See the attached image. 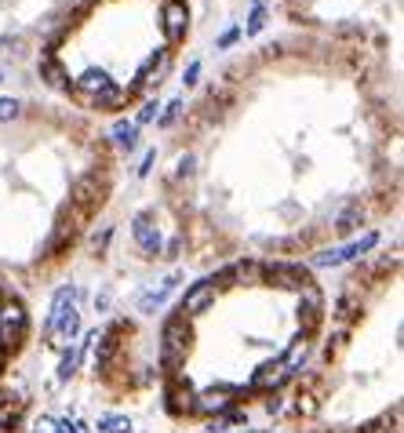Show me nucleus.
I'll return each mask as SVG.
<instances>
[{"mask_svg":"<svg viewBox=\"0 0 404 433\" xmlns=\"http://www.w3.org/2000/svg\"><path fill=\"white\" fill-rule=\"evenodd\" d=\"M190 338H193V331H190V324H186V317H171V321L164 324V350H161V364H164L168 371H175V368L182 364L186 350H190Z\"/></svg>","mask_w":404,"mask_h":433,"instance_id":"obj_1","label":"nucleus"},{"mask_svg":"<svg viewBox=\"0 0 404 433\" xmlns=\"http://www.w3.org/2000/svg\"><path fill=\"white\" fill-rule=\"evenodd\" d=\"M26 335V309L22 302H4L0 306V343L8 350H15Z\"/></svg>","mask_w":404,"mask_h":433,"instance_id":"obj_2","label":"nucleus"},{"mask_svg":"<svg viewBox=\"0 0 404 433\" xmlns=\"http://www.w3.org/2000/svg\"><path fill=\"white\" fill-rule=\"evenodd\" d=\"M376 244H379V237H376V233H364V237H361V240H354V244H343V247H331V252H321L314 262H317V266H339V262H346V259H357V255L371 252Z\"/></svg>","mask_w":404,"mask_h":433,"instance_id":"obj_3","label":"nucleus"},{"mask_svg":"<svg viewBox=\"0 0 404 433\" xmlns=\"http://www.w3.org/2000/svg\"><path fill=\"white\" fill-rule=\"evenodd\" d=\"M132 233H135V244L142 247L146 255H161L164 237H161V230H157V226H153V215H149V211H139V215H135Z\"/></svg>","mask_w":404,"mask_h":433,"instance_id":"obj_4","label":"nucleus"},{"mask_svg":"<svg viewBox=\"0 0 404 433\" xmlns=\"http://www.w3.org/2000/svg\"><path fill=\"white\" fill-rule=\"evenodd\" d=\"M186 29H190V8L182 0H168L164 4V37L171 44H179L186 37Z\"/></svg>","mask_w":404,"mask_h":433,"instance_id":"obj_5","label":"nucleus"},{"mask_svg":"<svg viewBox=\"0 0 404 433\" xmlns=\"http://www.w3.org/2000/svg\"><path fill=\"white\" fill-rule=\"evenodd\" d=\"M215 302V281H197L190 292L182 295V317H197V314H204V309Z\"/></svg>","mask_w":404,"mask_h":433,"instance_id":"obj_6","label":"nucleus"},{"mask_svg":"<svg viewBox=\"0 0 404 433\" xmlns=\"http://www.w3.org/2000/svg\"><path fill=\"white\" fill-rule=\"evenodd\" d=\"M262 273H266V281L281 284V288H292V292H302V288L314 284V281H309V273H306L302 266H266Z\"/></svg>","mask_w":404,"mask_h":433,"instance_id":"obj_7","label":"nucleus"},{"mask_svg":"<svg viewBox=\"0 0 404 433\" xmlns=\"http://www.w3.org/2000/svg\"><path fill=\"white\" fill-rule=\"evenodd\" d=\"M70 314H77V288H73V284H66V288H58V292H55V299H51V314H48V331H55Z\"/></svg>","mask_w":404,"mask_h":433,"instance_id":"obj_8","label":"nucleus"},{"mask_svg":"<svg viewBox=\"0 0 404 433\" xmlns=\"http://www.w3.org/2000/svg\"><path fill=\"white\" fill-rule=\"evenodd\" d=\"M299 321H302V335L306 331H314L321 324V292L309 284L302 288V302H299Z\"/></svg>","mask_w":404,"mask_h":433,"instance_id":"obj_9","label":"nucleus"},{"mask_svg":"<svg viewBox=\"0 0 404 433\" xmlns=\"http://www.w3.org/2000/svg\"><path fill=\"white\" fill-rule=\"evenodd\" d=\"M230 405H233L230 390H204L201 397H193V412H204V415H223Z\"/></svg>","mask_w":404,"mask_h":433,"instance_id":"obj_10","label":"nucleus"},{"mask_svg":"<svg viewBox=\"0 0 404 433\" xmlns=\"http://www.w3.org/2000/svg\"><path fill=\"white\" fill-rule=\"evenodd\" d=\"M168 408H171L175 415L193 412V390H190V383H186V379H175V383L168 386Z\"/></svg>","mask_w":404,"mask_h":433,"instance_id":"obj_11","label":"nucleus"},{"mask_svg":"<svg viewBox=\"0 0 404 433\" xmlns=\"http://www.w3.org/2000/svg\"><path fill=\"white\" fill-rule=\"evenodd\" d=\"M179 288V273H171L168 277V281L161 284V288H153V292H146L142 299H139V309H142V314H153V309H157V306H164L168 302V295Z\"/></svg>","mask_w":404,"mask_h":433,"instance_id":"obj_12","label":"nucleus"},{"mask_svg":"<svg viewBox=\"0 0 404 433\" xmlns=\"http://www.w3.org/2000/svg\"><path fill=\"white\" fill-rule=\"evenodd\" d=\"M288 379V371H285V364L281 360H266V364H259V371H255V386L259 390H270V386H281Z\"/></svg>","mask_w":404,"mask_h":433,"instance_id":"obj_13","label":"nucleus"},{"mask_svg":"<svg viewBox=\"0 0 404 433\" xmlns=\"http://www.w3.org/2000/svg\"><path fill=\"white\" fill-rule=\"evenodd\" d=\"M306 357H309V338H306V335H295L292 346H288V353L281 357V364H285V371L292 375V371H299V368L306 364Z\"/></svg>","mask_w":404,"mask_h":433,"instance_id":"obj_14","label":"nucleus"},{"mask_svg":"<svg viewBox=\"0 0 404 433\" xmlns=\"http://www.w3.org/2000/svg\"><path fill=\"white\" fill-rule=\"evenodd\" d=\"M77 84H80V91H87V95H102L106 87H113L110 77H106V70H84Z\"/></svg>","mask_w":404,"mask_h":433,"instance_id":"obj_15","label":"nucleus"},{"mask_svg":"<svg viewBox=\"0 0 404 433\" xmlns=\"http://www.w3.org/2000/svg\"><path fill=\"white\" fill-rule=\"evenodd\" d=\"M113 139L120 142V146H135V139H139V124H128V120H117L113 124Z\"/></svg>","mask_w":404,"mask_h":433,"instance_id":"obj_16","label":"nucleus"},{"mask_svg":"<svg viewBox=\"0 0 404 433\" xmlns=\"http://www.w3.org/2000/svg\"><path fill=\"white\" fill-rule=\"evenodd\" d=\"M80 357H84L80 350H70L66 357H62V364H58V379H62V383H70V379L77 375V364H80Z\"/></svg>","mask_w":404,"mask_h":433,"instance_id":"obj_17","label":"nucleus"},{"mask_svg":"<svg viewBox=\"0 0 404 433\" xmlns=\"http://www.w3.org/2000/svg\"><path fill=\"white\" fill-rule=\"evenodd\" d=\"M262 26H266V0H255L252 4V15H248V33H262Z\"/></svg>","mask_w":404,"mask_h":433,"instance_id":"obj_18","label":"nucleus"},{"mask_svg":"<svg viewBox=\"0 0 404 433\" xmlns=\"http://www.w3.org/2000/svg\"><path fill=\"white\" fill-rule=\"evenodd\" d=\"M99 429H102V433H132V419H124V415H106V419H99Z\"/></svg>","mask_w":404,"mask_h":433,"instance_id":"obj_19","label":"nucleus"},{"mask_svg":"<svg viewBox=\"0 0 404 433\" xmlns=\"http://www.w3.org/2000/svg\"><path fill=\"white\" fill-rule=\"evenodd\" d=\"M41 70H44V77H48V84H55V87H66V70L58 66V62H51V58H44L41 62Z\"/></svg>","mask_w":404,"mask_h":433,"instance_id":"obj_20","label":"nucleus"},{"mask_svg":"<svg viewBox=\"0 0 404 433\" xmlns=\"http://www.w3.org/2000/svg\"><path fill=\"white\" fill-rule=\"evenodd\" d=\"M361 219H364V211H361V208H350L346 215H339L335 230H339V233H350V230H357V226H361Z\"/></svg>","mask_w":404,"mask_h":433,"instance_id":"obj_21","label":"nucleus"},{"mask_svg":"<svg viewBox=\"0 0 404 433\" xmlns=\"http://www.w3.org/2000/svg\"><path fill=\"white\" fill-rule=\"evenodd\" d=\"M73 197H77L80 204H87L91 197H95V175H84V178L73 186Z\"/></svg>","mask_w":404,"mask_h":433,"instance_id":"obj_22","label":"nucleus"},{"mask_svg":"<svg viewBox=\"0 0 404 433\" xmlns=\"http://www.w3.org/2000/svg\"><path fill=\"white\" fill-rule=\"evenodd\" d=\"M95 102H99V106H106V109H113V106H120V102H124V91H117V87H106L102 95H95Z\"/></svg>","mask_w":404,"mask_h":433,"instance_id":"obj_23","label":"nucleus"},{"mask_svg":"<svg viewBox=\"0 0 404 433\" xmlns=\"http://www.w3.org/2000/svg\"><path fill=\"white\" fill-rule=\"evenodd\" d=\"M179 113H182V99L168 102V109L161 113V120H157V124H161V128H168V124H175V120H179Z\"/></svg>","mask_w":404,"mask_h":433,"instance_id":"obj_24","label":"nucleus"},{"mask_svg":"<svg viewBox=\"0 0 404 433\" xmlns=\"http://www.w3.org/2000/svg\"><path fill=\"white\" fill-rule=\"evenodd\" d=\"M354 306H357V302H354L350 295H343V299L335 302V317H339V321H346V317H354Z\"/></svg>","mask_w":404,"mask_h":433,"instance_id":"obj_25","label":"nucleus"},{"mask_svg":"<svg viewBox=\"0 0 404 433\" xmlns=\"http://www.w3.org/2000/svg\"><path fill=\"white\" fill-rule=\"evenodd\" d=\"M18 117V102L15 99H0V120H15Z\"/></svg>","mask_w":404,"mask_h":433,"instance_id":"obj_26","label":"nucleus"},{"mask_svg":"<svg viewBox=\"0 0 404 433\" xmlns=\"http://www.w3.org/2000/svg\"><path fill=\"white\" fill-rule=\"evenodd\" d=\"M110 244V226H102L95 237H91V247H95V252H102V247Z\"/></svg>","mask_w":404,"mask_h":433,"instance_id":"obj_27","label":"nucleus"},{"mask_svg":"<svg viewBox=\"0 0 404 433\" xmlns=\"http://www.w3.org/2000/svg\"><path fill=\"white\" fill-rule=\"evenodd\" d=\"M55 433H84V426H80V422H70V419H66V422H55Z\"/></svg>","mask_w":404,"mask_h":433,"instance_id":"obj_28","label":"nucleus"},{"mask_svg":"<svg viewBox=\"0 0 404 433\" xmlns=\"http://www.w3.org/2000/svg\"><path fill=\"white\" fill-rule=\"evenodd\" d=\"M157 109H161L157 102H146V106H142V113H139V124H146V120H153V117H157Z\"/></svg>","mask_w":404,"mask_h":433,"instance_id":"obj_29","label":"nucleus"},{"mask_svg":"<svg viewBox=\"0 0 404 433\" xmlns=\"http://www.w3.org/2000/svg\"><path fill=\"white\" fill-rule=\"evenodd\" d=\"M37 433H55V419H37Z\"/></svg>","mask_w":404,"mask_h":433,"instance_id":"obj_30","label":"nucleus"},{"mask_svg":"<svg viewBox=\"0 0 404 433\" xmlns=\"http://www.w3.org/2000/svg\"><path fill=\"white\" fill-rule=\"evenodd\" d=\"M193 171V157H190V153H186V157L179 161V175H190Z\"/></svg>","mask_w":404,"mask_h":433,"instance_id":"obj_31","label":"nucleus"},{"mask_svg":"<svg viewBox=\"0 0 404 433\" xmlns=\"http://www.w3.org/2000/svg\"><path fill=\"white\" fill-rule=\"evenodd\" d=\"M197 77H201V62H193V66L186 70V84H197Z\"/></svg>","mask_w":404,"mask_h":433,"instance_id":"obj_32","label":"nucleus"},{"mask_svg":"<svg viewBox=\"0 0 404 433\" xmlns=\"http://www.w3.org/2000/svg\"><path fill=\"white\" fill-rule=\"evenodd\" d=\"M95 306H99V309H106V306H110V292H102V295H95Z\"/></svg>","mask_w":404,"mask_h":433,"instance_id":"obj_33","label":"nucleus"},{"mask_svg":"<svg viewBox=\"0 0 404 433\" xmlns=\"http://www.w3.org/2000/svg\"><path fill=\"white\" fill-rule=\"evenodd\" d=\"M153 168V153H146V161H142V168H139V175H146Z\"/></svg>","mask_w":404,"mask_h":433,"instance_id":"obj_34","label":"nucleus"}]
</instances>
